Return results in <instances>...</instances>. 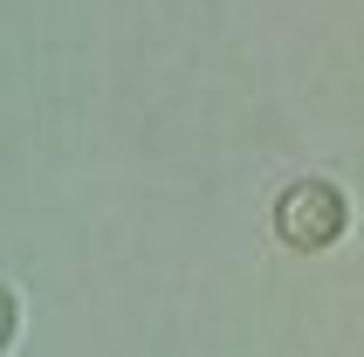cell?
<instances>
[{
  "mask_svg": "<svg viewBox=\"0 0 364 357\" xmlns=\"http://www.w3.org/2000/svg\"><path fill=\"white\" fill-rule=\"evenodd\" d=\"M337 234V199L330 193H296L289 199V240H330Z\"/></svg>",
  "mask_w": 364,
  "mask_h": 357,
  "instance_id": "1",
  "label": "cell"
},
{
  "mask_svg": "<svg viewBox=\"0 0 364 357\" xmlns=\"http://www.w3.org/2000/svg\"><path fill=\"white\" fill-rule=\"evenodd\" d=\"M0 337H7V302H0Z\"/></svg>",
  "mask_w": 364,
  "mask_h": 357,
  "instance_id": "2",
  "label": "cell"
}]
</instances>
